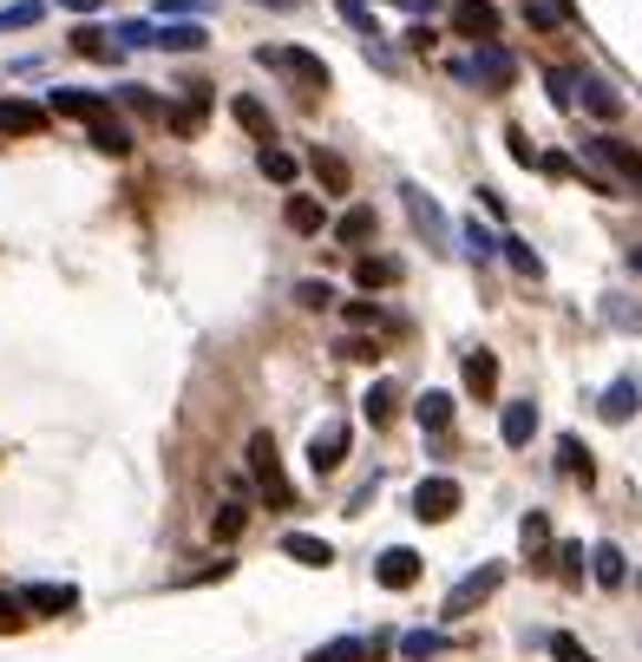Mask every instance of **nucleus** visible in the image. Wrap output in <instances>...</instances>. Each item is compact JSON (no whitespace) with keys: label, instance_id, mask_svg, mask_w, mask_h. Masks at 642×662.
Segmentation results:
<instances>
[{"label":"nucleus","instance_id":"4d7b16f0","mask_svg":"<svg viewBox=\"0 0 642 662\" xmlns=\"http://www.w3.org/2000/svg\"><path fill=\"white\" fill-rule=\"evenodd\" d=\"M60 7H72V13H99V0H60Z\"/></svg>","mask_w":642,"mask_h":662},{"label":"nucleus","instance_id":"6ab92c4d","mask_svg":"<svg viewBox=\"0 0 642 662\" xmlns=\"http://www.w3.org/2000/svg\"><path fill=\"white\" fill-rule=\"evenodd\" d=\"M283 223L295 230V236H322V223H328V211H322V204H315L308 191H295V197L283 204Z\"/></svg>","mask_w":642,"mask_h":662},{"label":"nucleus","instance_id":"2eb2a0df","mask_svg":"<svg viewBox=\"0 0 642 662\" xmlns=\"http://www.w3.org/2000/svg\"><path fill=\"white\" fill-rule=\"evenodd\" d=\"M531 434H538V400H505L499 440L505 446H531Z\"/></svg>","mask_w":642,"mask_h":662},{"label":"nucleus","instance_id":"bf43d9fd","mask_svg":"<svg viewBox=\"0 0 642 662\" xmlns=\"http://www.w3.org/2000/svg\"><path fill=\"white\" fill-rule=\"evenodd\" d=\"M263 7H295V0H263Z\"/></svg>","mask_w":642,"mask_h":662},{"label":"nucleus","instance_id":"79ce46f5","mask_svg":"<svg viewBox=\"0 0 642 662\" xmlns=\"http://www.w3.org/2000/svg\"><path fill=\"white\" fill-rule=\"evenodd\" d=\"M466 249L486 263V256H499V236H492V230H479V223H466Z\"/></svg>","mask_w":642,"mask_h":662},{"label":"nucleus","instance_id":"4be33fe9","mask_svg":"<svg viewBox=\"0 0 642 662\" xmlns=\"http://www.w3.org/2000/svg\"><path fill=\"white\" fill-rule=\"evenodd\" d=\"M414 420H420V434H446V427H452V394L427 387V394L414 400Z\"/></svg>","mask_w":642,"mask_h":662},{"label":"nucleus","instance_id":"b1692460","mask_svg":"<svg viewBox=\"0 0 642 662\" xmlns=\"http://www.w3.org/2000/svg\"><path fill=\"white\" fill-rule=\"evenodd\" d=\"M394 407H400V387H394V380H374V387L360 394V414H367V427H387V420H394Z\"/></svg>","mask_w":642,"mask_h":662},{"label":"nucleus","instance_id":"864d4df0","mask_svg":"<svg viewBox=\"0 0 642 662\" xmlns=\"http://www.w3.org/2000/svg\"><path fill=\"white\" fill-rule=\"evenodd\" d=\"M407 47H414V53H432V47H439V33L420 20V27H407Z\"/></svg>","mask_w":642,"mask_h":662},{"label":"nucleus","instance_id":"f8f14e48","mask_svg":"<svg viewBox=\"0 0 642 662\" xmlns=\"http://www.w3.org/2000/svg\"><path fill=\"white\" fill-rule=\"evenodd\" d=\"M577 105H583L590 119H603V125L623 119V92H610L603 79H590V73H577Z\"/></svg>","mask_w":642,"mask_h":662},{"label":"nucleus","instance_id":"f03ea898","mask_svg":"<svg viewBox=\"0 0 642 662\" xmlns=\"http://www.w3.org/2000/svg\"><path fill=\"white\" fill-rule=\"evenodd\" d=\"M249 472H256V486H263V499H269V512H295L302 499H295V486L283 479V452L269 434H249Z\"/></svg>","mask_w":642,"mask_h":662},{"label":"nucleus","instance_id":"39448f33","mask_svg":"<svg viewBox=\"0 0 642 662\" xmlns=\"http://www.w3.org/2000/svg\"><path fill=\"white\" fill-rule=\"evenodd\" d=\"M505 584V564H486V571H472V578H459V584L446 590V617H472L492 590Z\"/></svg>","mask_w":642,"mask_h":662},{"label":"nucleus","instance_id":"c756f323","mask_svg":"<svg viewBox=\"0 0 642 662\" xmlns=\"http://www.w3.org/2000/svg\"><path fill=\"white\" fill-rule=\"evenodd\" d=\"M446 650H452V643H446V636H439V630H407V636H400V656H407V662L446 656Z\"/></svg>","mask_w":642,"mask_h":662},{"label":"nucleus","instance_id":"603ef678","mask_svg":"<svg viewBox=\"0 0 642 662\" xmlns=\"http://www.w3.org/2000/svg\"><path fill=\"white\" fill-rule=\"evenodd\" d=\"M538 164H544V177H558V184H564V177H577V164L564 157V151H551V157H538Z\"/></svg>","mask_w":642,"mask_h":662},{"label":"nucleus","instance_id":"58836bf2","mask_svg":"<svg viewBox=\"0 0 642 662\" xmlns=\"http://www.w3.org/2000/svg\"><path fill=\"white\" fill-rule=\"evenodd\" d=\"M544 650H551L558 662H597V656H590V650L571 636V630H551V643H544Z\"/></svg>","mask_w":642,"mask_h":662},{"label":"nucleus","instance_id":"a19ab883","mask_svg":"<svg viewBox=\"0 0 642 662\" xmlns=\"http://www.w3.org/2000/svg\"><path fill=\"white\" fill-rule=\"evenodd\" d=\"M119 99H125L132 112H144V119H164V99H151L144 85H119Z\"/></svg>","mask_w":642,"mask_h":662},{"label":"nucleus","instance_id":"f257e3e1","mask_svg":"<svg viewBox=\"0 0 642 662\" xmlns=\"http://www.w3.org/2000/svg\"><path fill=\"white\" fill-rule=\"evenodd\" d=\"M583 184L603 197H623L642 184V151L623 139H583Z\"/></svg>","mask_w":642,"mask_h":662},{"label":"nucleus","instance_id":"a18cd8bd","mask_svg":"<svg viewBox=\"0 0 642 662\" xmlns=\"http://www.w3.org/2000/svg\"><path fill=\"white\" fill-rule=\"evenodd\" d=\"M119 47H157V33H151L144 20H125V27H119Z\"/></svg>","mask_w":642,"mask_h":662},{"label":"nucleus","instance_id":"c85d7f7f","mask_svg":"<svg viewBox=\"0 0 642 662\" xmlns=\"http://www.w3.org/2000/svg\"><path fill=\"white\" fill-rule=\"evenodd\" d=\"M499 256L511 263V269H518V276H531V283L544 276V256H538L531 243H518V236H499Z\"/></svg>","mask_w":642,"mask_h":662},{"label":"nucleus","instance_id":"8fccbe9b","mask_svg":"<svg viewBox=\"0 0 642 662\" xmlns=\"http://www.w3.org/2000/svg\"><path fill=\"white\" fill-rule=\"evenodd\" d=\"M342 355H348V361H380V348H374L367 335H348V342H342Z\"/></svg>","mask_w":642,"mask_h":662},{"label":"nucleus","instance_id":"473e14b6","mask_svg":"<svg viewBox=\"0 0 642 662\" xmlns=\"http://www.w3.org/2000/svg\"><path fill=\"white\" fill-rule=\"evenodd\" d=\"M518 538H524V551H531V558H544V551H551V518H544V512H524Z\"/></svg>","mask_w":642,"mask_h":662},{"label":"nucleus","instance_id":"a878e982","mask_svg":"<svg viewBox=\"0 0 642 662\" xmlns=\"http://www.w3.org/2000/svg\"><path fill=\"white\" fill-rule=\"evenodd\" d=\"M157 47H164V53H204V47H211V33H204L197 20H177V27H164V33H157Z\"/></svg>","mask_w":642,"mask_h":662},{"label":"nucleus","instance_id":"a211bd4d","mask_svg":"<svg viewBox=\"0 0 642 662\" xmlns=\"http://www.w3.org/2000/svg\"><path fill=\"white\" fill-rule=\"evenodd\" d=\"M283 551L295 564H308V571H328V564H335V544H328V538H308V531H288Z\"/></svg>","mask_w":642,"mask_h":662},{"label":"nucleus","instance_id":"423d86ee","mask_svg":"<svg viewBox=\"0 0 642 662\" xmlns=\"http://www.w3.org/2000/svg\"><path fill=\"white\" fill-rule=\"evenodd\" d=\"M47 112H60V119H79V125H99V119H112V99H105V92H79V85H53Z\"/></svg>","mask_w":642,"mask_h":662},{"label":"nucleus","instance_id":"cd10ccee","mask_svg":"<svg viewBox=\"0 0 642 662\" xmlns=\"http://www.w3.org/2000/svg\"><path fill=\"white\" fill-rule=\"evenodd\" d=\"M355 283L360 289H394V283H400V263H394V256H360Z\"/></svg>","mask_w":642,"mask_h":662},{"label":"nucleus","instance_id":"c9c22d12","mask_svg":"<svg viewBox=\"0 0 642 662\" xmlns=\"http://www.w3.org/2000/svg\"><path fill=\"white\" fill-rule=\"evenodd\" d=\"M263 177L269 184H295V157L283 145H263Z\"/></svg>","mask_w":642,"mask_h":662},{"label":"nucleus","instance_id":"3c124183","mask_svg":"<svg viewBox=\"0 0 642 662\" xmlns=\"http://www.w3.org/2000/svg\"><path fill=\"white\" fill-rule=\"evenodd\" d=\"M342 13H348V20H355L360 33H367V40H374V33H380V27H374V13H367V0H342Z\"/></svg>","mask_w":642,"mask_h":662},{"label":"nucleus","instance_id":"de8ad7c7","mask_svg":"<svg viewBox=\"0 0 642 662\" xmlns=\"http://www.w3.org/2000/svg\"><path fill=\"white\" fill-rule=\"evenodd\" d=\"M558 558H564V564H558V571H564V584H583V544H564Z\"/></svg>","mask_w":642,"mask_h":662},{"label":"nucleus","instance_id":"6e6d98bb","mask_svg":"<svg viewBox=\"0 0 642 662\" xmlns=\"http://www.w3.org/2000/svg\"><path fill=\"white\" fill-rule=\"evenodd\" d=\"M400 7H407L414 20H427V13H432V7H439V0H400Z\"/></svg>","mask_w":642,"mask_h":662},{"label":"nucleus","instance_id":"f3484780","mask_svg":"<svg viewBox=\"0 0 642 662\" xmlns=\"http://www.w3.org/2000/svg\"><path fill=\"white\" fill-rule=\"evenodd\" d=\"M374 230H380V217H374L367 204H355V211H342V217H335V243H342V249H367V236H374Z\"/></svg>","mask_w":642,"mask_h":662},{"label":"nucleus","instance_id":"0eeeda50","mask_svg":"<svg viewBox=\"0 0 642 662\" xmlns=\"http://www.w3.org/2000/svg\"><path fill=\"white\" fill-rule=\"evenodd\" d=\"M459 499H466L459 479H420V486H414V512L427 518V524H446V518L459 512Z\"/></svg>","mask_w":642,"mask_h":662},{"label":"nucleus","instance_id":"7ed1b4c3","mask_svg":"<svg viewBox=\"0 0 642 662\" xmlns=\"http://www.w3.org/2000/svg\"><path fill=\"white\" fill-rule=\"evenodd\" d=\"M452 79H472V85H486V92H511V85H518V60L505 53L499 40H479L472 60H452Z\"/></svg>","mask_w":642,"mask_h":662},{"label":"nucleus","instance_id":"dca6fc26","mask_svg":"<svg viewBox=\"0 0 642 662\" xmlns=\"http://www.w3.org/2000/svg\"><path fill=\"white\" fill-rule=\"evenodd\" d=\"M230 112H236V125H243L249 139L276 145V119H269V105H263V99H249V92H243V99H230Z\"/></svg>","mask_w":642,"mask_h":662},{"label":"nucleus","instance_id":"6e6552de","mask_svg":"<svg viewBox=\"0 0 642 662\" xmlns=\"http://www.w3.org/2000/svg\"><path fill=\"white\" fill-rule=\"evenodd\" d=\"M374 584L380 590H414L420 584V551H407V544L380 551V558H374Z\"/></svg>","mask_w":642,"mask_h":662},{"label":"nucleus","instance_id":"37998d69","mask_svg":"<svg viewBox=\"0 0 642 662\" xmlns=\"http://www.w3.org/2000/svg\"><path fill=\"white\" fill-rule=\"evenodd\" d=\"M243 518H249V512H243V506H236V499H230V506H223V512H216V524H211V531H216V538H223V544H230V538H236V531H243Z\"/></svg>","mask_w":642,"mask_h":662},{"label":"nucleus","instance_id":"f704fd0d","mask_svg":"<svg viewBox=\"0 0 642 662\" xmlns=\"http://www.w3.org/2000/svg\"><path fill=\"white\" fill-rule=\"evenodd\" d=\"M524 20L531 27H571V7L564 0H524Z\"/></svg>","mask_w":642,"mask_h":662},{"label":"nucleus","instance_id":"c03bdc74","mask_svg":"<svg viewBox=\"0 0 642 662\" xmlns=\"http://www.w3.org/2000/svg\"><path fill=\"white\" fill-rule=\"evenodd\" d=\"M295 302H302V308H328V302H335V289H328V283H315V276H308V283H302V289H295Z\"/></svg>","mask_w":642,"mask_h":662},{"label":"nucleus","instance_id":"9b49d317","mask_svg":"<svg viewBox=\"0 0 642 662\" xmlns=\"http://www.w3.org/2000/svg\"><path fill=\"white\" fill-rule=\"evenodd\" d=\"M40 132H47V105L0 99V139H40Z\"/></svg>","mask_w":642,"mask_h":662},{"label":"nucleus","instance_id":"4468645a","mask_svg":"<svg viewBox=\"0 0 642 662\" xmlns=\"http://www.w3.org/2000/svg\"><path fill=\"white\" fill-rule=\"evenodd\" d=\"M459 374H466V394H472V400H492V394H499V355H492V348H472Z\"/></svg>","mask_w":642,"mask_h":662},{"label":"nucleus","instance_id":"09e8293b","mask_svg":"<svg viewBox=\"0 0 642 662\" xmlns=\"http://www.w3.org/2000/svg\"><path fill=\"white\" fill-rule=\"evenodd\" d=\"M505 139H511V157H518V164H538V145H531V132H518V125H511Z\"/></svg>","mask_w":642,"mask_h":662},{"label":"nucleus","instance_id":"e433bc0d","mask_svg":"<svg viewBox=\"0 0 642 662\" xmlns=\"http://www.w3.org/2000/svg\"><path fill=\"white\" fill-rule=\"evenodd\" d=\"M544 85H551V105H564V112L577 105V73H571V67H551Z\"/></svg>","mask_w":642,"mask_h":662},{"label":"nucleus","instance_id":"393cba45","mask_svg":"<svg viewBox=\"0 0 642 662\" xmlns=\"http://www.w3.org/2000/svg\"><path fill=\"white\" fill-rule=\"evenodd\" d=\"M407 211H414V223H420V230H427L432 243L446 249V236H452V230H446V217H439V204H432L427 191H414V184H407Z\"/></svg>","mask_w":642,"mask_h":662},{"label":"nucleus","instance_id":"13d9d810","mask_svg":"<svg viewBox=\"0 0 642 662\" xmlns=\"http://www.w3.org/2000/svg\"><path fill=\"white\" fill-rule=\"evenodd\" d=\"M630 269L642 276V243H630Z\"/></svg>","mask_w":642,"mask_h":662},{"label":"nucleus","instance_id":"ddd939ff","mask_svg":"<svg viewBox=\"0 0 642 662\" xmlns=\"http://www.w3.org/2000/svg\"><path fill=\"white\" fill-rule=\"evenodd\" d=\"M380 650H387V636H335L308 662H380Z\"/></svg>","mask_w":642,"mask_h":662},{"label":"nucleus","instance_id":"2f4dec72","mask_svg":"<svg viewBox=\"0 0 642 662\" xmlns=\"http://www.w3.org/2000/svg\"><path fill=\"white\" fill-rule=\"evenodd\" d=\"M636 414V380H610L603 394V420H630Z\"/></svg>","mask_w":642,"mask_h":662},{"label":"nucleus","instance_id":"5fc2aeb1","mask_svg":"<svg viewBox=\"0 0 642 662\" xmlns=\"http://www.w3.org/2000/svg\"><path fill=\"white\" fill-rule=\"evenodd\" d=\"M0 630H20V597H0Z\"/></svg>","mask_w":642,"mask_h":662},{"label":"nucleus","instance_id":"49530a36","mask_svg":"<svg viewBox=\"0 0 642 662\" xmlns=\"http://www.w3.org/2000/svg\"><path fill=\"white\" fill-rule=\"evenodd\" d=\"M342 315H348V328H380V308H374V302H348Z\"/></svg>","mask_w":642,"mask_h":662},{"label":"nucleus","instance_id":"1a4fd4ad","mask_svg":"<svg viewBox=\"0 0 642 662\" xmlns=\"http://www.w3.org/2000/svg\"><path fill=\"white\" fill-rule=\"evenodd\" d=\"M342 459H348V420H328V427H315V440H308V466L328 479V472H342Z\"/></svg>","mask_w":642,"mask_h":662},{"label":"nucleus","instance_id":"5701e85b","mask_svg":"<svg viewBox=\"0 0 642 662\" xmlns=\"http://www.w3.org/2000/svg\"><path fill=\"white\" fill-rule=\"evenodd\" d=\"M590 578H597L603 590H623V584H630V564H623V551H616V544H597V551H590Z\"/></svg>","mask_w":642,"mask_h":662},{"label":"nucleus","instance_id":"aec40b11","mask_svg":"<svg viewBox=\"0 0 642 662\" xmlns=\"http://www.w3.org/2000/svg\"><path fill=\"white\" fill-rule=\"evenodd\" d=\"M20 603H27V610H40V617H60V610L79 603V590H72V584H27V590H20Z\"/></svg>","mask_w":642,"mask_h":662},{"label":"nucleus","instance_id":"bb28decb","mask_svg":"<svg viewBox=\"0 0 642 662\" xmlns=\"http://www.w3.org/2000/svg\"><path fill=\"white\" fill-rule=\"evenodd\" d=\"M85 139H92V151H105V157H125V151H132L125 119H99V125H85Z\"/></svg>","mask_w":642,"mask_h":662},{"label":"nucleus","instance_id":"20e7f679","mask_svg":"<svg viewBox=\"0 0 642 662\" xmlns=\"http://www.w3.org/2000/svg\"><path fill=\"white\" fill-rule=\"evenodd\" d=\"M256 67H269V73L295 79L302 92L328 85V60H315V53H302V47H256Z\"/></svg>","mask_w":642,"mask_h":662},{"label":"nucleus","instance_id":"ea45409f","mask_svg":"<svg viewBox=\"0 0 642 662\" xmlns=\"http://www.w3.org/2000/svg\"><path fill=\"white\" fill-rule=\"evenodd\" d=\"M40 13H47L40 0H13V7H0V33H7V27H33Z\"/></svg>","mask_w":642,"mask_h":662},{"label":"nucleus","instance_id":"4c0bfd02","mask_svg":"<svg viewBox=\"0 0 642 662\" xmlns=\"http://www.w3.org/2000/svg\"><path fill=\"white\" fill-rule=\"evenodd\" d=\"M603 315H610L616 328H630V335H642V308H636V302H623V295H603Z\"/></svg>","mask_w":642,"mask_h":662},{"label":"nucleus","instance_id":"9d476101","mask_svg":"<svg viewBox=\"0 0 642 662\" xmlns=\"http://www.w3.org/2000/svg\"><path fill=\"white\" fill-rule=\"evenodd\" d=\"M452 27L479 47V40H499V7L492 0H452Z\"/></svg>","mask_w":642,"mask_h":662},{"label":"nucleus","instance_id":"412c9836","mask_svg":"<svg viewBox=\"0 0 642 662\" xmlns=\"http://www.w3.org/2000/svg\"><path fill=\"white\" fill-rule=\"evenodd\" d=\"M308 171H315V184H322L328 197H348V184H355V177H348V157H335V151H315Z\"/></svg>","mask_w":642,"mask_h":662},{"label":"nucleus","instance_id":"7c9ffc66","mask_svg":"<svg viewBox=\"0 0 642 662\" xmlns=\"http://www.w3.org/2000/svg\"><path fill=\"white\" fill-rule=\"evenodd\" d=\"M558 466H564L571 479H583V486L597 479V466H590V452H583V440H577V434H564V440H558Z\"/></svg>","mask_w":642,"mask_h":662},{"label":"nucleus","instance_id":"72a5a7b5","mask_svg":"<svg viewBox=\"0 0 642 662\" xmlns=\"http://www.w3.org/2000/svg\"><path fill=\"white\" fill-rule=\"evenodd\" d=\"M72 53H85V60H112L119 47L105 40V27H79V33H72Z\"/></svg>","mask_w":642,"mask_h":662}]
</instances>
